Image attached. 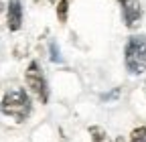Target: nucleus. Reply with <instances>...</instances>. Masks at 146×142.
Returning a JSON list of instances; mask_svg holds the SVG:
<instances>
[{"label":"nucleus","mask_w":146,"mask_h":142,"mask_svg":"<svg viewBox=\"0 0 146 142\" xmlns=\"http://www.w3.org/2000/svg\"><path fill=\"white\" fill-rule=\"evenodd\" d=\"M0 110H2L4 116L14 118L16 122H25L31 116L33 104L29 94L23 90V87H14V90H8L2 98V104H0Z\"/></svg>","instance_id":"f257e3e1"},{"label":"nucleus","mask_w":146,"mask_h":142,"mask_svg":"<svg viewBox=\"0 0 146 142\" xmlns=\"http://www.w3.org/2000/svg\"><path fill=\"white\" fill-rule=\"evenodd\" d=\"M124 65L128 73L142 75L146 71V37L144 35H132L124 47Z\"/></svg>","instance_id":"f03ea898"},{"label":"nucleus","mask_w":146,"mask_h":142,"mask_svg":"<svg viewBox=\"0 0 146 142\" xmlns=\"http://www.w3.org/2000/svg\"><path fill=\"white\" fill-rule=\"evenodd\" d=\"M25 81H27V87L33 92V96L41 104L49 102V85H47V79H45L43 71H41V65L36 61L29 63V67L25 71Z\"/></svg>","instance_id":"7ed1b4c3"},{"label":"nucleus","mask_w":146,"mask_h":142,"mask_svg":"<svg viewBox=\"0 0 146 142\" xmlns=\"http://www.w3.org/2000/svg\"><path fill=\"white\" fill-rule=\"evenodd\" d=\"M118 2H120V8H122L124 25L128 29L138 27V23L142 19V4H140V0H118Z\"/></svg>","instance_id":"20e7f679"},{"label":"nucleus","mask_w":146,"mask_h":142,"mask_svg":"<svg viewBox=\"0 0 146 142\" xmlns=\"http://www.w3.org/2000/svg\"><path fill=\"white\" fill-rule=\"evenodd\" d=\"M6 23H8V29L12 33H16L23 27V4H21V0H8Z\"/></svg>","instance_id":"39448f33"},{"label":"nucleus","mask_w":146,"mask_h":142,"mask_svg":"<svg viewBox=\"0 0 146 142\" xmlns=\"http://www.w3.org/2000/svg\"><path fill=\"white\" fill-rule=\"evenodd\" d=\"M69 16V0H59L57 2V19L59 23H67Z\"/></svg>","instance_id":"423d86ee"},{"label":"nucleus","mask_w":146,"mask_h":142,"mask_svg":"<svg viewBox=\"0 0 146 142\" xmlns=\"http://www.w3.org/2000/svg\"><path fill=\"white\" fill-rule=\"evenodd\" d=\"M89 134H91V142H108L106 130L100 126H89Z\"/></svg>","instance_id":"0eeeda50"},{"label":"nucleus","mask_w":146,"mask_h":142,"mask_svg":"<svg viewBox=\"0 0 146 142\" xmlns=\"http://www.w3.org/2000/svg\"><path fill=\"white\" fill-rule=\"evenodd\" d=\"M130 142H146V126H138L130 134Z\"/></svg>","instance_id":"6e6552de"},{"label":"nucleus","mask_w":146,"mask_h":142,"mask_svg":"<svg viewBox=\"0 0 146 142\" xmlns=\"http://www.w3.org/2000/svg\"><path fill=\"white\" fill-rule=\"evenodd\" d=\"M49 53H51V61L53 63H61L63 61V57H61V53H59V47H57V43H55V41H51L49 43Z\"/></svg>","instance_id":"1a4fd4ad"},{"label":"nucleus","mask_w":146,"mask_h":142,"mask_svg":"<svg viewBox=\"0 0 146 142\" xmlns=\"http://www.w3.org/2000/svg\"><path fill=\"white\" fill-rule=\"evenodd\" d=\"M116 142H126V140L124 138H116Z\"/></svg>","instance_id":"9d476101"},{"label":"nucleus","mask_w":146,"mask_h":142,"mask_svg":"<svg viewBox=\"0 0 146 142\" xmlns=\"http://www.w3.org/2000/svg\"><path fill=\"white\" fill-rule=\"evenodd\" d=\"M53 2H55V0H53Z\"/></svg>","instance_id":"9b49d317"}]
</instances>
